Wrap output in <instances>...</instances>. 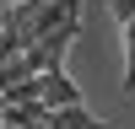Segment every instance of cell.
Returning <instances> with one entry per match:
<instances>
[{
  "label": "cell",
  "mask_w": 135,
  "mask_h": 129,
  "mask_svg": "<svg viewBox=\"0 0 135 129\" xmlns=\"http://www.w3.org/2000/svg\"><path fill=\"white\" fill-rule=\"evenodd\" d=\"M32 113H38L49 129H114V124H103V118L86 113V102L81 108H43V102H32Z\"/></svg>",
  "instance_id": "obj_1"
},
{
  "label": "cell",
  "mask_w": 135,
  "mask_h": 129,
  "mask_svg": "<svg viewBox=\"0 0 135 129\" xmlns=\"http://www.w3.org/2000/svg\"><path fill=\"white\" fill-rule=\"evenodd\" d=\"M124 92H135V16L124 22Z\"/></svg>",
  "instance_id": "obj_2"
},
{
  "label": "cell",
  "mask_w": 135,
  "mask_h": 129,
  "mask_svg": "<svg viewBox=\"0 0 135 129\" xmlns=\"http://www.w3.org/2000/svg\"><path fill=\"white\" fill-rule=\"evenodd\" d=\"M108 11H114L119 22H130V16H135V0H108Z\"/></svg>",
  "instance_id": "obj_3"
},
{
  "label": "cell",
  "mask_w": 135,
  "mask_h": 129,
  "mask_svg": "<svg viewBox=\"0 0 135 129\" xmlns=\"http://www.w3.org/2000/svg\"><path fill=\"white\" fill-rule=\"evenodd\" d=\"M6 16H11V6H6V0H0V32H6Z\"/></svg>",
  "instance_id": "obj_4"
}]
</instances>
